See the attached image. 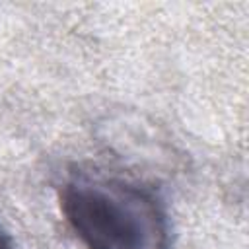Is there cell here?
Here are the masks:
<instances>
[{"label":"cell","mask_w":249,"mask_h":249,"mask_svg":"<svg viewBox=\"0 0 249 249\" xmlns=\"http://www.w3.org/2000/svg\"><path fill=\"white\" fill-rule=\"evenodd\" d=\"M60 206L86 249H169V220L156 193L126 177L72 171Z\"/></svg>","instance_id":"obj_1"},{"label":"cell","mask_w":249,"mask_h":249,"mask_svg":"<svg viewBox=\"0 0 249 249\" xmlns=\"http://www.w3.org/2000/svg\"><path fill=\"white\" fill-rule=\"evenodd\" d=\"M0 249H18L16 243H14V239L2 228H0Z\"/></svg>","instance_id":"obj_2"}]
</instances>
